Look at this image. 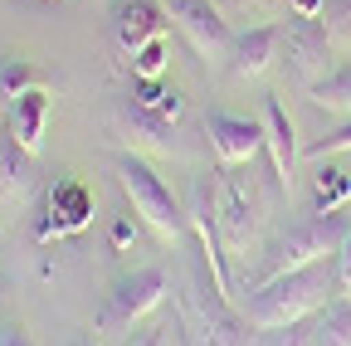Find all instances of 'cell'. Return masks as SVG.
<instances>
[{"label":"cell","mask_w":351,"mask_h":346,"mask_svg":"<svg viewBox=\"0 0 351 346\" xmlns=\"http://www.w3.org/2000/svg\"><path fill=\"white\" fill-rule=\"evenodd\" d=\"M283 200L278 186H263V176H254L249 166H225L215 176V230H219V249H225L230 278L234 269H249V258H258L263 249V230H269V214ZM239 293V278H234Z\"/></svg>","instance_id":"6da1fadb"},{"label":"cell","mask_w":351,"mask_h":346,"mask_svg":"<svg viewBox=\"0 0 351 346\" xmlns=\"http://www.w3.org/2000/svg\"><path fill=\"white\" fill-rule=\"evenodd\" d=\"M337 297V258H322L313 269H293L278 278H263L239 297V312L249 327H288V322H307L317 317L327 302Z\"/></svg>","instance_id":"7a4b0ae2"},{"label":"cell","mask_w":351,"mask_h":346,"mask_svg":"<svg viewBox=\"0 0 351 346\" xmlns=\"http://www.w3.org/2000/svg\"><path fill=\"white\" fill-rule=\"evenodd\" d=\"M346 225L351 220H337V214H313V220L293 225L274 244H263L254 283L278 278V273H293V269H313V264H322V258H337V249L346 239Z\"/></svg>","instance_id":"3957f363"},{"label":"cell","mask_w":351,"mask_h":346,"mask_svg":"<svg viewBox=\"0 0 351 346\" xmlns=\"http://www.w3.org/2000/svg\"><path fill=\"white\" fill-rule=\"evenodd\" d=\"M117 181H122V190H127V200H132V214H142V220H147L161 239H181V234L191 230L186 205L176 200V190L156 176V171H152L137 151H122V156H117Z\"/></svg>","instance_id":"277c9868"},{"label":"cell","mask_w":351,"mask_h":346,"mask_svg":"<svg viewBox=\"0 0 351 346\" xmlns=\"http://www.w3.org/2000/svg\"><path fill=\"white\" fill-rule=\"evenodd\" d=\"M205 278H215V273H205ZM205 278H195V288L186 293V341L191 346H254L244 312L230 308V293L219 283L205 288Z\"/></svg>","instance_id":"5b68a950"},{"label":"cell","mask_w":351,"mask_h":346,"mask_svg":"<svg viewBox=\"0 0 351 346\" xmlns=\"http://www.w3.org/2000/svg\"><path fill=\"white\" fill-rule=\"evenodd\" d=\"M166 293H171V278H166V269H156V264H142V269L122 273V278L112 283V293H108V308H103L98 327L112 332V336L132 332L142 317H152V312L161 308Z\"/></svg>","instance_id":"8992f818"},{"label":"cell","mask_w":351,"mask_h":346,"mask_svg":"<svg viewBox=\"0 0 351 346\" xmlns=\"http://www.w3.org/2000/svg\"><path fill=\"white\" fill-rule=\"evenodd\" d=\"M332 49H337V39L327 34L322 20H283V69L293 78V88L302 93H313L317 83L332 73Z\"/></svg>","instance_id":"52a82bcc"},{"label":"cell","mask_w":351,"mask_h":346,"mask_svg":"<svg viewBox=\"0 0 351 346\" xmlns=\"http://www.w3.org/2000/svg\"><path fill=\"white\" fill-rule=\"evenodd\" d=\"M166 15L176 20V29H181L191 39V49L215 69V64H225L230 49H234V29L225 20V10L215 5V0H161Z\"/></svg>","instance_id":"ba28073f"},{"label":"cell","mask_w":351,"mask_h":346,"mask_svg":"<svg viewBox=\"0 0 351 346\" xmlns=\"http://www.w3.org/2000/svg\"><path fill=\"white\" fill-rule=\"evenodd\" d=\"M112 127H117V137H122L132 151L186 156L181 122H176V117H166V112H152V108H137L127 93H122V98H112Z\"/></svg>","instance_id":"9c48e42d"},{"label":"cell","mask_w":351,"mask_h":346,"mask_svg":"<svg viewBox=\"0 0 351 346\" xmlns=\"http://www.w3.org/2000/svg\"><path fill=\"white\" fill-rule=\"evenodd\" d=\"M93 225V190H88L78 176H59L44 195V220H39V244L49 239H69L83 234Z\"/></svg>","instance_id":"30bf717a"},{"label":"cell","mask_w":351,"mask_h":346,"mask_svg":"<svg viewBox=\"0 0 351 346\" xmlns=\"http://www.w3.org/2000/svg\"><path fill=\"white\" fill-rule=\"evenodd\" d=\"M205 137H210V151L225 166H249L258 151H263V122H249V117H234V112H205Z\"/></svg>","instance_id":"8fae6325"},{"label":"cell","mask_w":351,"mask_h":346,"mask_svg":"<svg viewBox=\"0 0 351 346\" xmlns=\"http://www.w3.org/2000/svg\"><path fill=\"white\" fill-rule=\"evenodd\" d=\"M166 5L161 0H112V45L132 59L142 45L166 34Z\"/></svg>","instance_id":"7c38bea8"},{"label":"cell","mask_w":351,"mask_h":346,"mask_svg":"<svg viewBox=\"0 0 351 346\" xmlns=\"http://www.w3.org/2000/svg\"><path fill=\"white\" fill-rule=\"evenodd\" d=\"M293 117L283 112L278 98H263V151H269V171H274V186L288 195L293 190V171H298V156L302 147L293 142Z\"/></svg>","instance_id":"4fadbf2b"},{"label":"cell","mask_w":351,"mask_h":346,"mask_svg":"<svg viewBox=\"0 0 351 346\" xmlns=\"http://www.w3.org/2000/svg\"><path fill=\"white\" fill-rule=\"evenodd\" d=\"M278 54H283V25H254V29L234 34V49L225 64L234 78H258Z\"/></svg>","instance_id":"5bb4252c"},{"label":"cell","mask_w":351,"mask_h":346,"mask_svg":"<svg viewBox=\"0 0 351 346\" xmlns=\"http://www.w3.org/2000/svg\"><path fill=\"white\" fill-rule=\"evenodd\" d=\"M34 156L10 137V127L0 132V205L5 210H20L29 195H34Z\"/></svg>","instance_id":"9a60e30c"},{"label":"cell","mask_w":351,"mask_h":346,"mask_svg":"<svg viewBox=\"0 0 351 346\" xmlns=\"http://www.w3.org/2000/svg\"><path fill=\"white\" fill-rule=\"evenodd\" d=\"M49 108H54L49 88H34V93L15 98V103L5 108V127H10V137H15V142H20L29 156H39V147H44V127H49Z\"/></svg>","instance_id":"2e32d148"},{"label":"cell","mask_w":351,"mask_h":346,"mask_svg":"<svg viewBox=\"0 0 351 346\" xmlns=\"http://www.w3.org/2000/svg\"><path fill=\"white\" fill-rule=\"evenodd\" d=\"M127 98L137 103V108L166 112V117H176V122L186 117V93H181V88H171V83H161V78H137V73H132V88H127Z\"/></svg>","instance_id":"e0dca14e"},{"label":"cell","mask_w":351,"mask_h":346,"mask_svg":"<svg viewBox=\"0 0 351 346\" xmlns=\"http://www.w3.org/2000/svg\"><path fill=\"white\" fill-rule=\"evenodd\" d=\"M346 200H351V171L341 166L313 171V214H337Z\"/></svg>","instance_id":"ac0fdd59"},{"label":"cell","mask_w":351,"mask_h":346,"mask_svg":"<svg viewBox=\"0 0 351 346\" xmlns=\"http://www.w3.org/2000/svg\"><path fill=\"white\" fill-rule=\"evenodd\" d=\"M313 346H351V302L332 297L313 317Z\"/></svg>","instance_id":"d6986e66"},{"label":"cell","mask_w":351,"mask_h":346,"mask_svg":"<svg viewBox=\"0 0 351 346\" xmlns=\"http://www.w3.org/2000/svg\"><path fill=\"white\" fill-rule=\"evenodd\" d=\"M307 98H313L322 112H332V117H346V122H351V64H346V69H332V73L317 83V88L307 93Z\"/></svg>","instance_id":"ffe728a7"},{"label":"cell","mask_w":351,"mask_h":346,"mask_svg":"<svg viewBox=\"0 0 351 346\" xmlns=\"http://www.w3.org/2000/svg\"><path fill=\"white\" fill-rule=\"evenodd\" d=\"M34 88H44V78H39V69L29 59H15V54L0 59V98L5 103H15V98H25Z\"/></svg>","instance_id":"44dd1931"},{"label":"cell","mask_w":351,"mask_h":346,"mask_svg":"<svg viewBox=\"0 0 351 346\" xmlns=\"http://www.w3.org/2000/svg\"><path fill=\"white\" fill-rule=\"evenodd\" d=\"M166 64H171L166 34H156L152 45H142L137 54H132V73H137V78H161V73H166Z\"/></svg>","instance_id":"7402d4cb"},{"label":"cell","mask_w":351,"mask_h":346,"mask_svg":"<svg viewBox=\"0 0 351 346\" xmlns=\"http://www.w3.org/2000/svg\"><path fill=\"white\" fill-rule=\"evenodd\" d=\"M258 346H313V317H307V322H288V327H263Z\"/></svg>","instance_id":"603a6c76"},{"label":"cell","mask_w":351,"mask_h":346,"mask_svg":"<svg viewBox=\"0 0 351 346\" xmlns=\"http://www.w3.org/2000/svg\"><path fill=\"white\" fill-rule=\"evenodd\" d=\"M337 297L351 302V225H346V239L337 249Z\"/></svg>","instance_id":"cb8c5ba5"},{"label":"cell","mask_w":351,"mask_h":346,"mask_svg":"<svg viewBox=\"0 0 351 346\" xmlns=\"http://www.w3.org/2000/svg\"><path fill=\"white\" fill-rule=\"evenodd\" d=\"M108 239H112V249H117V254H122L132 239H137V225H132V214H127V210H122V214H112V234H108Z\"/></svg>","instance_id":"d4e9b609"},{"label":"cell","mask_w":351,"mask_h":346,"mask_svg":"<svg viewBox=\"0 0 351 346\" xmlns=\"http://www.w3.org/2000/svg\"><path fill=\"white\" fill-rule=\"evenodd\" d=\"M288 5H293V15H298V20H322L327 0H288Z\"/></svg>","instance_id":"484cf974"},{"label":"cell","mask_w":351,"mask_h":346,"mask_svg":"<svg viewBox=\"0 0 351 346\" xmlns=\"http://www.w3.org/2000/svg\"><path fill=\"white\" fill-rule=\"evenodd\" d=\"M0 346H34L25 327H0Z\"/></svg>","instance_id":"4316f807"},{"label":"cell","mask_w":351,"mask_h":346,"mask_svg":"<svg viewBox=\"0 0 351 346\" xmlns=\"http://www.w3.org/2000/svg\"><path fill=\"white\" fill-rule=\"evenodd\" d=\"M132 346H166V327H152V332H142Z\"/></svg>","instance_id":"83f0119b"},{"label":"cell","mask_w":351,"mask_h":346,"mask_svg":"<svg viewBox=\"0 0 351 346\" xmlns=\"http://www.w3.org/2000/svg\"><path fill=\"white\" fill-rule=\"evenodd\" d=\"M83 346H98V341H83Z\"/></svg>","instance_id":"f1b7e54d"},{"label":"cell","mask_w":351,"mask_h":346,"mask_svg":"<svg viewBox=\"0 0 351 346\" xmlns=\"http://www.w3.org/2000/svg\"><path fill=\"white\" fill-rule=\"evenodd\" d=\"M108 5H112V0H108Z\"/></svg>","instance_id":"f546056e"}]
</instances>
